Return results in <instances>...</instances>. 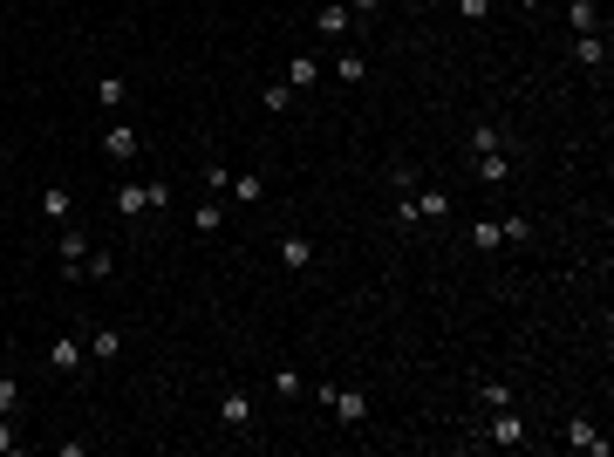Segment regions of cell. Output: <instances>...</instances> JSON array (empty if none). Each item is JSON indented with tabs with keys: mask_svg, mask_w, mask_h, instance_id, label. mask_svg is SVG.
I'll list each match as a JSON object with an SVG mask.
<instances>
[{
	"mask_svg": "<svg viewBox=\"0 0 614 457\" xmlns=\"http://www.w3.org/2000/svg\"><path fill=\"white\" fill-rule=\"evenodd\" d=\"M89 259H96V246L76 226H61V280H89Z\"/></svg>",
	"mask_w": 614,
	"mask_h": 457,
	"instance_id": "cell-1",
	"label": "cell"
},
{
	"mask_svg": "<svg viewBox=\"0 0 614 457\" xmlns=\"http://www.w3.org/2000/svg\"><path fill=\"white\" fill-rule=\"evenodd\" d=\"M219 424H226L232 437H246V430H253V396H246V389H219Z\"/></svg>",
	"mask_w": 614,
	"mask_h": 457,
	"instance_id": "cell-2",
	"label": "cell"
},
{
	"mask_svg": "<svg viewBox=\"0 0 614 457\" xmlns=\"http://www.w3.org/2000/svg\"><path fill=\"white\" fill-rule=\"evenodd\" d=\"M82 362H89V349H82L76 335H55V349H48V368H55L61 382H76V376H82Z\"/></svg>",
	"mask_w": 614,
	"mask_h": 457,
	"instance_id": "cell-3",
	"label": "cell"
},
{
	"mask_svg": "<svg viewBox=\"0 0 614 457\" xmlns=\"http://www.w3.org/2000/svg\"><path fill=\"white\" fill-rule=\"evenodd\" d=\"M137 151H144V137L130 130V123H109L103 130V157L109 164H137Z\"/></svg>",
	"mask_w": 614,
	"mask_h": 457,
	"instance_id": "cell-4",
	"label": "cell"
},
{
	"mask_svg": "<svg viewBox=\"0 0 614 457\" xmlns=\"http://www.w3.org/2000/svg\"><path fill=\"white\" fill-rule=\"evenodd\" d=\"M328 410H335L349 430H362V424H368V396H362V389H341V382H335V396H328Z\"/></svg>",
	"mask_w": 614,
	"mask_h": 457,
	"instance_id": "cell-5",
	"label": "cell"
},
{
	"mask_svg": "<svg viewBox=\"0 0 614 457\" xmlns=\"http://www.w3.org/2000/svg\"><path fill=\"white\" fill-rule=\"evenodd\" d=\"M567 443H573L581 457H608V437L594 430V416H567Z\"/></svg>",
	"mask_w": 614,
	"mask_h": 457,
	"instance_id": "cell-6",
	"label": "cell"
},
{
	"mask_svg": "<svg viewBox=\"0 0 614 457\" xmlns=\"http://www.w3.org/2000/svg\"><path fill=\"white\" fill-rule=\"evenodd\" d=\"M280 266H287V274H307V266H314V239H307V232H287V239H280Z\"/></svg>",
	"mask_w": 614,
	"mask_h": 457,
	"instance_id": "cell-7",
	"label": "cell"
},
{
	"mask_svg": "<svg viewBox=\"0 0 614 457\" xmlns=\"http://www.w3.org/2000/svg\"><path fill=\"white\" fill-rule=\"evenodd\" d=\"M314 28H321L328 42H349V34H355V14H349V7H341V0H328L321 14H314Z\"/></svg>",
	"mask_w": 614,
	"mask_h": 457,
	"instance_id": "cell-8",
	"label": "cell"
},
{
	"mask_svg": "<svg viewBox=\"0 0 614 457\" xmlns=\"http://www.w3.org/2000/svg\"><path fill=\"white\" fill-rule=\"evenodd\" d=\"M410 199H416V219H451V191L444 184H416Z\"/></svg>",
	"mask_w": 614,
	"mask_h": 457,
	"instance_id": "cell-9",
	"label": "cell"
},
{
	"mask_svg": "<svg viewBox=\"0 0 614 457\" xmlns=\"http://www.w3.org/2000/svg\"><path fill=\"white\" fill-rule=\"evenodd\" d=\"M69 212H76V191H69V184H48V191H42V219L69 226Z\"/></svg>",
	"mask_w": 614,
	"mask_h": 457,
	"instance_id": "cell-10",
	"label": "cell"
},
{
	"mask_svg": "<svg viewBox=\"0 0 614 457\" xmlns=\"http://www.w3.org/2000/svg\"><path fill=\"white\" fill-rule=\"evenodd\" d=\"M573 61H581L587 76H600V69H608V42H600V34H581V42H573Z\"/></svg>",
	"mask_w": 614,
	"mask_h": 457,
	"instance_id": "cell-11",
	"label": "cell"
},
{
	"mask_svg": "<svg viewBox=\"0 0 614 457\" xmlns=\"http://www.w3.org/2000/svg\"><path fill=\"white\" fill-rule=\"evenodd\" d=\"M491 443H498V451H512V443H526V424L512 410H491Z\"/></svg>",
	"mask_w": 614,
	"mask_h": 457,
	"instance_id": "cell-12",
	"label": "cell"
},
{
	"mask_svg": "<svg viewBox=\"0 0 614 457\" xmlns=\"http://www.w3.org/2000/svg\"><path fill=\"white\" fill-rule=\"evenodd\" d=\"M471 178H478V184H506V178H512V157H506V151L471 157Z\"/></svg>",
	"mask_w": 614,
	"mask_h": 457,
	"instance_id": "cell-13",
	"label": "cell"
},
{
	"mask_svg": "<svg viewBox=\"0 0 614 457\" xmlns=\"http://www.w3.org/2000/svg\"><path fill=\"white\" fill-rule=\"evenodd\" d=\"M226 191H232V205H260V191H266V184H260V171H232V184H226Z\"/></svg>",
	"mask_w": 614,
	"mask_h": 457,
	"instance_id": "cell-14",
	"label": "cell"
},
{
	"mask_svg": "<svg viewBox=\"0 0 614 457\" xmlns=\"http://www.w3.org/2000/svg\"><path fill=\"white\" fill-rule=\"evenodd\" d=\"M491 151H506V130L498 123H471V157H491Z\"/></svg>",
	"mask_w": 614,
	"mask_h": 457,
	"instance_id": "cell-15",
	"label": "cell"
},
{
	"mask_svg": "<svg viewBox=\"0 0 614 457\" xmlns=\"http://www.w3.org/2000/svg\"><path fill=\"white\" fill-rule=\"evenodd\" d=\"M96 103H103V109H123V103H130V82H123V76H96Z\"/></svg>",
	"mask_w": 614,
	"mask_h": 457,
	"instance_id": "cell-16",
	"label": "cell"
},
{
	"mask_svg": "<svg viewBox=\"0 0 614 457\" xmlns=\"http://www.w3.org/2000/svg\"><path fill=\"white\" fill-rule=\"evenodd\" d=\"M89 355H96V362H116V355H123V328H96V335H89Z\"/></svg>",
	"mask_w": 614,
	"mask_h": 457,
	"instance_id": "cell-17",
	"label": "cell"
},
{
	"mask_svg": "<svg viewBox=\"0 0 614 457\" xmlns=\"http://www.w3.org/2000/svg\"><path fill=\"white\" fill-rule=\"evenodd\" d=\"M144 212H151L144 184H123V191H116V219H144Z\"/></svg>",
	"mask_w": 614,
	"mask_h": 457,
	"instance_id": "cell-18",
	"label": "cell"
},
{
	"mask_svg": "<svg viewBox=\"0 0 614 457\" xmlns=\"http://www.w3.org/2000/svg\"><path fill=\"white\" fill-rule=\"evenodd\" d=\"M471 246H478V253H498V246H506V226H498V219H478V226H471Z\"/></svg>",
	"mask_w": 614,
	"mask_h": 457,
	"instance_id": "cell-19",
	"label": "cell"
},
{
	"mask_svg": "<svg viewBox=\"0 0 614 457\" xmlns=\"http://www.w3.org/2000/svg\"><path fill=\"white\" fill-rule=\"evenodd\" d=\"M226 226V212H219V199H205V205H191V232H205V239H212V232Z\"/></svg>",
	"mask_w": 614,
	"mask_h": 457,
	"instance_id": "cell-20",
	"label": "cell"
},
{
	"mask_svg": "<svg viewBox=\"0 0 614 457\" xmlns=\"http://www.w3.org/2000/svg\"><path fill=\"white\" fill-rule=\"evenodd\" d=\"M335 76H341V82H362V76H368L362 48H341V55H335Z\"/></svg>",
	"mask_w": 614,
	"mask_h": 457,
	"instance_id": "cell-21",
	"label": "cell"
},
{
	"mask_svg": "<svg viewBox=\"0 0 614 457\" xmlns=\"http://www.w3.org/2000/svg\"><path fill=\"white\" fill-rule=\"evenodd\" d=\"M314 76H321V61H314V55H293L287 61V82H293V89H307Z\"/></svg>",
	"mask_w": 614,
	"mask_h": 457,
	"instance_id": "cell-22",
	"label": "cell"
},
{
	"mask_svg": "<svg viewBox=\"0 0 614 457\" xmlns=\"http://www.w3.org/2000/svg\"><path fill=\"white\" fill-rule=\"evenodd\" d=\"M478 403H485V410H512V389L506 382H478Z\"/></svg>",
	"mask_w": 614,
	"mask_h": 457,
	"instance_id": "cell-23",
	"label": "cell"
},
{
	"mask_svg": "<svg viewBox=\"0 0 614 457\" xmlns=\"http://www.w3.org/2000/svg\"><path fill=\"white\" fill-rule=\"evenodd\" d=\"M567 21H573V34H594V0H573V7H567Z\"/></svg>",
	"mask_w": 614,
	"mask_h": 457,
	"instance_id": "cell-24",
	"label": "cell"
},
{
	"mask_svg": "<svg viewBox=\"0 0 614 457\" xmlns=\"http://www.w3.org/2000/svg\"><path fill=\"white\" fill-rule=\"evenodd\" d=\"M307 382H301V368H274V396H301Z\"/></svg>",
	"mask_w": 614,
	"mask_h": 457,
	"instance_id": "cell-25",
	"label": "cell"
},
{
	"mask_svg": "<svg viewBox=\"0 0 614 457\" xmlns=\"http://www.w3.org/2000/svg\"><path fill=\"white\" fill-rule=\"evenodd\" d=\"M260 96H266V109H293V82H266Z\"/></svg>",
	"mask_w": 614,
	"mask_h": 457,
	"instance_id": "cell-26",
	"label": "cell"
},
{
	"mask_svg": "<svg viewBox=\"0 0 614 457\" xmlns=\"http://www.w3.org/2000/svg\"><path fill=\"white\" fill-rule=\"evenodd\" d=\"M144 199H151L157 212H171V178H151V184H144Z\"/></svg>",
	"mask_w": 614,
	"mask_h": 457,
	"instance_id": "cell-27",
	"label": "cell"
},
{
	"mask_svg": "<svg viewBox=\"0 0 614 457\" xmlns=\"http://www.w3.org/2000/svg\"><path fill=\"white\" fill-rule=\"evenodd\" d=\"M498 226H506V246H526V239H533V219H498Z\"/></svg>",
	"mask_w": 614,
	"mask_h": 457,
	"instance_id": "cell-28",
	"label": "cell"
},
{
	"mask_svg": "<svg viewBox=\"0 0 614 457\" xmlns=\"http://www.w3.org/2000/svg\"><path fill=\"white\" fill-rule=\"evenodd\" d=\"M226 184H232V164H205V191H212V199L226 191Z\"/></svg>",
	"mask_w": 614,
	"mask_h": 457,
	"instance_id": "cell-29",
	"label": "cell"
},
{
	"mask_svg": "<svg viewBox=\"0 0 614 457\" xmlns=\"http://www.w3.org/2000/svg\"><path fill=\"white\" fill-rule=\"evenodd\" d=\"M389 184H396V191H416L423 178H416V164H389Z\"/></svg>",
	"mask_w": 614,
	"mask_h": 457,
	"instance_id": "cell-30",
	"label": "cell"
},
{
	"mask_svg": "<svg viewBox=\"0 0 614 457\" xmlns=\"http://www.w3.org/2000/svg\"><path fill=\"white\" fill-rule=\"evenodd\" d=\"M14 403H21V389H14V376L0 368V416H14Z\"/></svg>",
	"mask_w": 614,
	"mask_h": 457,
	"instance_id": "cell-31",
	"label": "cell"
},
{
	"mask_svg": "<svg viewBox=\"0 0 614 457\" xmlns=\"http://www.w3.org/2000/svg\"><path fill=\"white\" fill-rule=\"evenodd\" d=\"M451 7H458L464 21H485V14H491V0H451Z\"/></svg>",
	"mask_w": 614,
	"mask_h": 457,
	"instance_id": "cell-32",
	"label": "cell"
},
{
	"mask_svg": "<svg viewBox=\"0 0 614 457\" xmlns=\"http://www.w3.org/2000/svg\"><path fill=\"white\" fill-rule=\"evenodd\" d=\"M7 451H21V437H14V424L0 416V457H7Z\"/></svg>",
	"mask_w": 614,
	"mask_h": 457,
	"instance_id": "cell-33",
	"label": "cell"
},
{
	"mask_svg": "<svg viewBox=\"0 0 614 457\" xmlns=\"http://www.w3.org/2000/svg\"><path fill=\"white\" fill-rule=\"evenodd\" d=\"M341 7H349V14H376V7H383V0H341Z\"/></svg>",
	"mask_w": 614,
	"mask_h": 457,
	"instance_id": "cell-34",
	"label": "cell"
},
{
	"mask_svg": "<svg viewBox=\"0 0 614 457\" xmlns=\"http://www.w3.org/2000/svg\"><path fill=\"white\" fill-rule=\"evenodd\" d=\"M512 7H526V14H533V7H539V0H512Z\"/></svg>",
	"mask_w": 614,
	"mask_h": 457,
	"instance_id": "cell-35",
	"label": "cell"
},
{
	"mask_svg": "<svg viewBox=\"0 0 614 457\" xmlns=\"http://www.w3.org/2000/svg\"><path fill=\"white\" fill-rule=\"evenodd\" d=\"M416 7H437V0H416Z\"/></svg>",
	"mask_w": 614,
	"mask_h": 457,
	"instance_id": "cell-36",
	"label": "cell"
},
{
	"mask_svg": "<svg viewBox=\"0 0 614 457\" xmlns=\"http://www.w3.org/2000/svg\"><path fill=\"white\" fill-rule=\"evenodd\" d=\"M0 219H7V212H0Z\"/></svg>",
	"mask_w": 614,
	"mask_h": 457,
	"instance_id": "cell-37",
	"label": "cell"
}]
</instances>
